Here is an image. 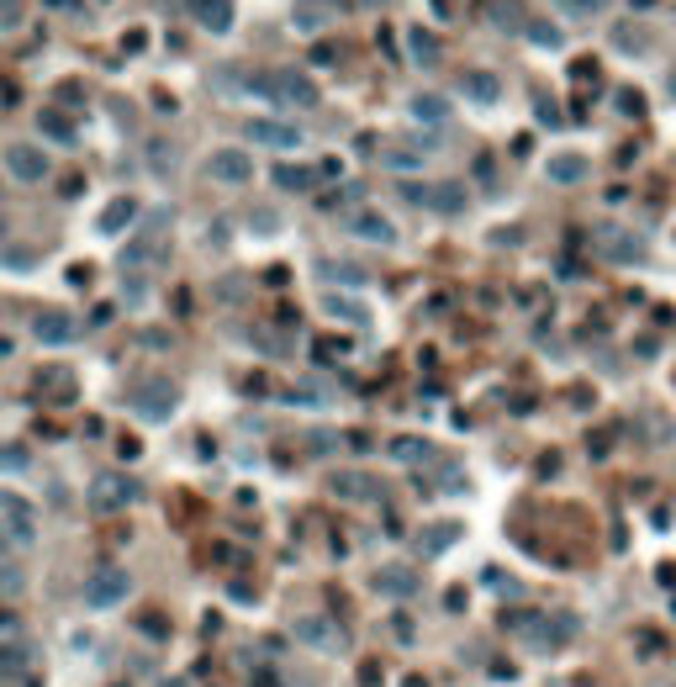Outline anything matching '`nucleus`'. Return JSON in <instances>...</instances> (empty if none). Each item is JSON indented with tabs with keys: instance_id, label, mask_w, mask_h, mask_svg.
<instances>
[{
	"instance_id": "nucleus-24",
	"label": "nucleus",
	"mask_w": 676,
	"mask_h": 687,
	"mask_svg": "<svg viewBox=\"0 0 676 687\" xmlns=\"http://www.w3.org/2000/svg\"><path fill=\"white\" fill-rule=\"evenodd\" d=\"M317 275H323V281H333V286H354V291L370 281L360 265H349V259H317Z\"/></svg>"
},
{
	"instance_id": "nucleus-55",
	"label": "nucleus",
	"mask_w": 676,
	"mask_h": 687,
	"mask_svg": "<svg viewBox=\"0 0 676 687\" xmlns=\"http://www.w3.org/2000/svg\"><path fill=\"white\" fill-rule=\"evenodd\" d=\"M0 624H11V614H6V608H0Z\"/></svg>"
},
{
	"instance_id": "nucleus-3",
	"label": "nucleus",
	"mask_w": 676,
	"mask_h": 687,
	"mask_svg": "<svg viewBox=\"0 0 676 687\" xmlns=\"http://www.w3.org/2000/svg\"><path fill=\"white\" fill-rule=\"evenodd\" d=\"M175 407H180V386L169 381V376H154V381H143L138 392H133V413L148 418V423L175 418Z\"/></svg>"
},
{
	"instance_id": "nucleus-2",
	"label": "nucleus",
	"mask_w": 676,
	"mask_h": 687,
	"mask_svg": "<svg viewBox=\"0 0 676 687\" xmlns=\"http://www.w3.org/2000/svg\"><path fill=\"white\" fill-rule=\"evenodd\" d=\"M127 598H133V571H127V566H96L85 577V608H96V614L122 608Z\"/></svg>"
},
{
	"instance_id": "nucleus-39",
	"label": "nucleus",
	"mask_w": 676,
	"mask_h": 687,
	"mask_svg": "<svg viewBox=\"0 0 676 687\" xmlns=\"http://www.w3.org/2000/svg\"><path fill=\"white\" fill-rule=\"evenodd\" d=\"M471 175L486 185V191H492V185H497V159H486V154H476V164H471Z\"/></svg>"
},
{
	"instance_id": "nucleus-25",
	"label": "nucleus",
	"mask_w": 676,
	"mask_h": 687,
	"mask_svg": "<svg viewBox=\"0 0 676 687\" xmlns=\"http://www.w3.org/2000/svg\"><path fill=\"white\" fill-rule=\"evenodd\" d=\"M486 22L497 32H518V27H529V16H523L518 0H486Z\"/></svg>"
},
{
	"instance_id": "nucleus-40",
	"label": "nucleus",
	"mask_w": 676,
	"mask_h": 687,
	"mask_svg": "<svg viewBox=\"0 0 676 687\" xmlns=\"http://www.w3.org/2000/svg\"><path fill=\"white\" fill-rule=\"evenodd\" d=\"M386 629H391V640H397V645H412V635H418L407 614H391V624H386Z\"/></svg>"
},
{
	"instance_id": "nucleus-45",
	"label": "nucleus",
	"mask_w": 676,
	"mask_h": 687,
	"mask_svg": "<svg viewBox=\"0 0 676 687\" xmlns=\"http://www.w3.org/2000/svg\"><path fill=\"white\" fill-rule=\"evenodd\" d=\"M423 154H418V148H412V154H386V164H391V170H412V164H418Z\"/></svg>"
},
{
	"instance_id": "nucleus-36",
	"label": "nucleus",
	"mask_w": 676,
	"mask_h": 687,
	"mask_svg": "<svg viewBox=\"0 0 676 687\" xmlns=\"http://www.w3.org/2000/svg\"><path fill=\"white\" fill-rule=\"evenodd\" d=\"M32 455L22 450V444H0V471H27Z\"/></svg>"
},
{
	"instance_id": "nucleus-43",
	"label": "nucleus",
	"mask_w": 676,
	"mask_h": 687,
	"mask_svg": "<svg viewBox=\"0 0 676 687\" xmlns=\"http://www.w3.org/2000/svg\"><path fill=\"white\" fill-rule=\"evenodd\" d=\"M397 196H402V201H418V207H428V185H418V180H402V185H397Z\"/></svg>"
},
{
	"instance_id": "nucleus-16",
	"label": "nucleus",
	"mask_w": 676,
	"mask_h": 687,
	"mask_svg": "<svg viewBox=\"0 0 676 687\" xmlns=\"http://www.w3.org/2000/svg\"><path fill=\"white\" fill-rule=\"evenodd\" d=\"M328 487H333L338 497H349V503H375V497H381V481L365 476V471H333Z\"/></svg>"
},
{
	"instance_id": "nucleus-27",
	"label": "nucleus",
	"mask_w": 676,
	"mask_h": 687,
	"mask_svg": "<svg viewBox=\"0 0 676 687\" xmlns=\"http://www.w3.org/2000/svg\"><path fill=\"white\" fill-rule=\"evenodd\" d=\"M317 175L307 170V164H270V185L275 191H307Z\"/></svg>"
},
{
	"instance_id": "nucleus-20",
	"label": "nucleus",
	"mask_w": 676,
	"mask_h": 687,
	"mask_svg": "<svg viewBox=\"0 0 676 687\" xmlns=\"http://www.w3.org/2000/svg\"><path fill=\"white\" fill-rule=\"evenodd\" d=\"M386 455L397 460V466H428V460H434V444L418 439V434H402V439L386 444Z\"/></svg>"
},
{
	"instance_id": "nucleus-31",
	"label": "nucleus",
	"mask_w": 676,
	"mask_h": 687,
	"mask_svg": "<svg viewBox=\"0 0 676 687\" xmlns=\"http://www.w3.org/2000/svg\"><path fill=\"white\" fill-rule=\"evenodd\" d=\"M37 127H43V138H53V143H74V122L69 117H59V111H37Z\"/></svg>"
},
{
	"instance_id": "nucleus-14",
	"label": "nucleus",
	"mask_w": 676,
	"mask_h": 687,
	"mask_svg": "<svg viewBox=\"0 0 676 687\" xmlns=\"http://www.w3.org/2000/svg\"><path fill=\"white\" fill-rule=\"evenodd\" d=\"M74 333H80V323H74L69 312H37V318H32V339L48 344V349L74 344Z\"/></svg>"
},
{
	"instance_id": "nucleus-50",
	"label": "nucleus",
	"mask_w": 676,
	"mask_h": 687,
	"mask_svg": "<svg viewBox=\"0 0 676 687\" xmlns=\"http://www.w3.org/2000/svg\"><path fill=\"white\" fill-rule=\"evenodd\" d=\"M249 687H286V682H280V677H275V672H259V677H254V682H249Z\"/></svg>"
},
{
	"instance_id": "nucleus-23",
	"label": "nucleus",
	"mask_w": 676,
	"mask_h": 687,
	"mask_svg": "<svg viewBox=\"0 0 676 687\" xmlns=\"http://www.w3.org/2000/svg\"><path fill=\"white\" fill-rule=\"evenodd\" d=\"M27 666H32V645L27 640H0V682L22 677Z\"/></svg>"
},
{
	"instance_id": "nucleus-57",
	"label": "nucleus",
	"mask_w": 676,
	"mask_h": 687,
	"mask_svg": "<svg viewBox=\"0 0 676 687\" xmlns=\"http://www.w3.org/2000/svg\"><path fill=\"white\" fill-rule=\"evenodd\" d=\"M671 90H676V74H671Z\"/></svg>"
},
{
	"instance_id": "nucleus-29",
	"label": "nucleus",
	"mask_w": 676,
	"mask_h": 687,
	"mask_svg": "<svg viewBox=\"0 0 676 687\" xmlns=\"http://www.w3.org/2000/svg\"><path fill=\"white\" fill-rule=\"evenodd\" d=\"M613 48L618 53H645L650 48V32L640 22H613Z\"/></svg>"
},
{
	"instance_id": "nucleus-49",
	"label": "nucleus",
	"mask_w": 676,
	"mask_h": 687,
	"mask_svg": "<svg viewBox=\"0 0 676 687\" xmlns=\"http://www.w3.org/2000/svg\"><path fill=\"white\" fill-rule=\"evenodd\" d=\"M143 344H148V349H169V333L154 328V333H143Z\"/></svg>"
},
{
	"instance_id": "nucleus-11",
	"label": "nucleus",
	"mask_w": 676,
	"mask_h": 687,
	"mask_svg": "<svg viewBox=\"0 0 676 687\" xmlns=\"http://www.w3.org/2000/svg\"><path fill=\"white\" fill-rule=\"evenodd\" d=\"M6 175L22 180V185L48 180V154H43V148H32V143H11L6 148Z\"/></svg>"
},
{
	"instance_id": "nucleus-37",
	"label": "nucleus",
	"mask_w": 676,
	"mask_h": 687,
	"mask_svg": "<svg viewBox=\"0 0 676 687\" xmlns=\"http://www.w3.org/2000/svg\"><path fill=\"white\" fill-rule=\"evenodd\" d=\"M613 106L624 111V117H640V111H645V96H640V90H634V85H624V90H618V96H613Z\"/></svg>"
},
{
	"instance_id": "nucleus-10",
	"label": "nucleus",
	"mask_w": 676,
	"mask_h": 687,
	"mask_svg": "<svg viewBox=\"0 0 676 687\" xmlns=\"http://www.w3.org/2000/svg\"><path fill=\"white\" fill-rule=\"evenodd\" d=\"M243 138L259 143V148H302V127L275 122V117H249L243 122Z\"/></svg>"
},
{
	"instance_id": "nucleus-32",
	"label": "nucleus",
	"mask_w": 676,
	"mask_h": 687,
	"mask_svg": "<svg viewBox=\"0 0 676 687\" xmlns=\"http://www.w3.org/2000/svg\"><path fill=\"white\" fill-rule=\"evenodd\" d=\"M412 117H418L423 127H439L449 117V106H444V96H412Z\"/></svg>"
},
{
	"instance_id": "nucleus-46",
	"label": "nucleus",
	"mask_w": 676,
	"mask_h": 687,
	"mask_svg": "<svg viewBox=\"0 0 676 687\" xmlns=\"http://www.w3.org/2000/svg\"><path fill=\"white\" fill-rule=\"evenodd\" d=\"M111 318H117V307H111V302H101L96 312H90V328H106Z\"/></svg>"
},
{
	"instance_id": "nucleus-17",
	"label": "nucleus",
	"mask_w": 676,
	"mask_h": 687,
	"mask_svg": "<svg viewBox=\"0 0 676 687\" xmlns=\"http://www.w3.org/2000/svg\"><path fill=\"white\" fill-rule=\"evenodd\" d=\"M185 11H191V22H201L206 32H228L233 27V0H185Z\"/></svg>"
},
{
	"instance_id": "nucleus-9",
	"label": "nucleus",
	"mask_w": 676,
	"mask_h": 687,
	"mask_svg": "<svg viewBox=\"0 0 676 687\" xmlns=\"http://www.w3.org/2000/svg\"><path fill=\"white\" fill-rule=\"evenodd\" d=\"M164 228H169V212H159L154 233H143V238H133V244L122 249V270H138V265H159V259L169 254V238H164Z\"/></svg>"
},
{
	"instance_id": "nucleus-56",
	"label": "nucleus",
	"mask_w": 676,
	"mask_h": 687,
	"mask_svg": "<svg viewBox=\"0 0 676 687\" xmlns=\"http://www.w3.org/2000/svg\"><path fill=\"white\" fill-rule=\"evenodd\" d=\"M365 6H386V0H365Z\"/></svg>"
},
{
	"instance_id": "nucleus-53",
	"label": "nucleus",
	"mask_w": 676,
	"mask_h": 687,
	"mask_svg": "<svg viewBox=\"0 0 676 687\" xmlns=\"http://www.w3.org/2000/svg\"><path fill=\"white\" fill-rule=\"evenodd\" d=\"M48 6H59V11H74V6H80V0H48Z\"/></svg>"
},
{
	"instance_id": "nucleus-5",
	"label": "nucleus",
	"mask_w": 676,
	"mask_h": 687,
	"mask_svg": "<svg viewBox=\"0 0 676 687\" xmlns=\"http://www.w3.org/2000/svg\"><path fill=\"white\" fill-rule=\"evenodd\" d=\"M597 254L608 259V265H645V238H634L629 228H613V222H603V228L592 233Z\"/></svg>"
},
{
	"instance_id": "nucleus-54",
	"label": "nucleus",
	"mask_w": 676,
	"mask_h": 687,
	"mask_svg": "<svg viewBox=\"0 0 676 687\" xmlns=\"http://www.w3.org/2000/svg\"><path fill=\"white\" fill-rule=\"evenodd\" d=\"M6 233H11V222H6V212H0V244H6Z\"/></svg>"
},
{
	"instance_id": "nucleus-42",
	"label": "nucleus",
	"mask_w": 676,
	"mask_h": 687,
	"mask_svg": "<svg viewBox=\"0 0 676 687\" xmlns=\"http://www.w3.org/2000/svg\"><path fill=\"white\" fill-rule=\"evenodd\" d=\"M333 444H338V434H328V429H312V434H307V450H312V455H328Z\"/></svg>"
},
{
	"instance_id": "nucleus-7",
	"label": "nucleus",
	"mask_w": 676,
	"mask_h": 687,
	"mask_svg": "<svg viewBox=\"0 0 676 687\" xmlns=\"http://www.w3.org/2000/svg\"><path fill=\"white\" fill-rule=\"evenodd\" d=\"M291 640H302V645H312V651H323V656L344 651V635H338V624L328 614H302L291 624Z\"/></svg>"
},
{
	"instance_id": "nucleus-12",
	"label": "nucleus",
	"mask_w": 676,
	"mask_h": 687,
	"mask_svg": "<svg viewBox=\"0 0 676 687\" xmlns=\"http://www.w3.org/2000/svg\"><path fill=\"white\" fill-rule=\"evenodd\" d=\"M370 587L381 592V598H418L423 577H418L412 566H375V571H370Z\"/></svg>"
},
{
	"instance_id": "nucleus-18",
	"label": "nucleus",
	"mask_w": 676,
	"mask_h": 687,
	"mask_svg": "<svg viewBox=\"0 0 676 687\" xmlns=\"http://www.w3.org/2000/svg\"><path fill=\"white\" fill-rule=\"evenodd\" d=\"M138 222V201L133 196H117V201H106L101 207V217H96V228L106 233V238H117V233H127Z\"/></svg>"
},
{
	"instance_id": "nucleus-52",
	"label": "nucleus",
	"mask_w": 676,
	"mask_h": 687,
	"mask_svg": "<svg viewBox=\"0 0 676 687\" xmlns=\"http://www.w3.org/2000/svg\"><path fill=\"white\" fill-rule=\"evenodd\" d=\"M154 687H191V682H185V677H159Z\"/></svg>"
},
{
	"instance_id": "nucleus-41",
	"label": "nucleus",
	"mask_w": 676,
	"mask_h": 687,
	"mask_svg": "<svg viewBox=\"0 0 676 687\" xmlns=\"http://www.w3.org/2000/svg\"><path fill=\"white\" fill-rule=\"evenodd\" d=\"M37 265V249H6V270H32Z\"/></svg>"
},
{
	"instance_id": "nucleus-4",
	"label": "nucleus",
	"mask_w": 676,
	"mask_h": 687,
	"mask_svg": "<svg viewBox=\"0 0 676 687\" xmlns=\"http://www.w3.org/2000/svg\"><path fill=\"white\" fill-rule=\"evenodd\" d=\"M138 481L122 476V471H101L96 481H90V508L96 513H122L127 503H138Z\"/></svg>"
},
{
	"instance_id": "nucleus-6",
	"label": "nucleus",
	"mask_w": 676,
	"mask_h": 687,
	"mask_svg": "<svg viewBox=\"0 0 676 687\" xmlns=\"http://www.w3.org/2000/svg\"><path fill=\"white\" fill-rule=\"evenodd\" d=\"M0 524H6L11 545H32L37 540V508L22 492H0Z\"/></svg>"
},
{
	"instance_id": "nucleus-38",
	"label": "nucleus",
	"mask_w": 676,
	"mask_h": 687,
	"mask_svg": "<svg viewBox=\"0 0 676 687\" xmlns=\"http://www.w3.org/2000/svg\"><path fill=\"white\" fill-rule=\"evenodd\" d=\"M323 6H312V0H307V6H296V27H302V32H317V27H323Z\"/></svg>"
},
{
	"instance_id": "nucleus-48",
	"label": "nucleus",
	"mask_w": 676,
	"mask_h": 687,
	"mask_svg": "<svg viewBox=\"0 0 676 687\" xmlns=\"http://www.w3.org/2000/svg\"><path fill=\"white\" fill-rule=\"evenodd\" d=\"M16 16H22V11H16L11 0H0V27H16Z\"/></svg>"
},
{
	"instance_id": "nucleus-21",
	"label": "nucleus",
	"mask_w": 676,
	"mask_h": 687,
	"mask_svg": "<svg viewBox=\"0 0 676 687\" xmlns=\"http://www.w3.org/2000/svg\"><path fill=\"white\" fill-rule=\"evenodd\" d=\"M465 185H455V180H444V185H428V207H434L439 217H460L465 212Z\"/></svg>"
},
{
	"instance_id": "nucleus-34",
	"label": "nucleus",
	"mask_w": 676,
	"mask_h": 687,
	"mask_svg": "<svg viewBox=\"0 0 676 687\" xmlns=\"http://www.w3.org/2000/svg\"><path fill=\"white\" fill-rule=\"evenodd\" d=\"M22 592H27L22 566H16V561H0V598H22Z\"/></svg>"
},
{
	"instance_id": "nucleus-51",
	"label": "nucleus",
	"mask_w": 676,
	"mask_h": 687,
	"mask_svg": "<svg viewBox=\"0 0 676 687\" xmlns=\"http://www.w3.org/2000/svg\"><path fill=\"white\" fill-rule=\"evenodd\" d=\"M11 550H16V545H11V534H6V524H0V561H11Z\"/></svg>"
},
{
	"instance_id": "nucleus-13",
	"label": "nucleus",
	"mask_w": 676,
	"mask_h": 687,
	"mask_svg": "<svg viewBox=\"0 0 676 687\" xmlns=\"http://www.w3.org/2000/svg\"><path fill=\"white\" fill-rule=\"evenodd\" d=\"M349 233L354 238H360V244H397V222H391L386 212H375V207H360V212H354L349 217Z\"/></svg>"
},
{
	"instance_id": "nucleus-26",
	"label": "nucleus",
	"mask_w": 676,
	"mask_h": 687,
	"mask_svg": "<svg viewBox=\"0 0 676 687\" xmlns=\"http://www.w3.org/2000/svg\"><path fill=\"white\" fill-rule=\"evenodd\" d=\"M455 540H460V524H428V529L418 534V555H428V561H434V555H444Z\"/></svg>"
},
{
	"instance_id": "nucleus-35",
	"label": "nucleus",
	"mask_w": 676,
	"mask_h": 687,
	"mask_svg": "<svg viewBox=\"0 0 676 687\" xmlns=\"http://www.w3.org/2000/svg\"><path fill=\"white\" fill-rule=\"evenodd\" d=\"M249 228H254V238H270V233H280V217L270 207H254L249 212Z\"/></svg>"
},
{
	"instance_id": "nucleus-15",
	"label": "nucleus",
	"mask_w": 676,
	"mask_h": 687,
	"mask_svg": "<svg viewBox=\"0 0 676 687\" xmlns=\"http://www.w3.org/2000/svg\"><path fill=\"white\" fill-rule=\"evenodd\" d=\"M143 164H148V175L154 180H175L180 175V143L175 138H148Z\"/></svg>"
},
{
	"instance_id": "nucleus-8",
	"label": "nucleus",
	"mask_w": 676,
	"mask_h": 687,
	"mask_svg": "<svg viewBox=\"0 0 676 687\" xmlns=\"http://www.w3.org/2000/svg\"><path fill=\"white\" fill-rule=\"evenodd\" d=\"M201 170H206V180H217V185H249L254 164H249V154H243V148H212Z\"/></svg>"
},
{
	"instance_id": "nucleus-28",
	"label": "nucleus",
	"mask_w": 676,
	"mask_h": 687,
	"mask_svg": "<svg viewBox=\"0 0 676 687\" xmlns=\"http://www.w3.org/2000/svg\"><path fill=\"white\" fill-rule=\"evenodd\" d=\"M587 170H592V164L581 159V154H555L550 159V180L555 185H581V180H587Z\"/></svg>"
},
{
	"instance_id": "nucleus-1",
	"label": "nucleus",
	"mask_w": 676,
	"mask_h": 687,
	"mask_svg": "<svg viewBox=\"0 0 676 687\" xmlns=\"http://www.w3.org/2000/svg\"><path fill=\"white\" fill-rule=\"evenodd\" d=\"M249 90H259L270 106H296V111H312L317 106V85L307 80L302 69H275V74H254Z\"/></svg>"
},
{
	"instance_id": "nucleus-47",
	"label": "nucleus",
	"mask_w": 676,
	"mask_h": 687,
	"mask_svg": "<svg viewBox=\"0 0 676 687\" xmlns=\"http://www.w3.org/2000/svg\"><path fill=\"white\" fill-rule=\"evenodd\" d=\"M333 59H338L333 43H317V48H312V64H333Z\"/></svg>"
},
{
	"instance_id": "nucleus-22",
	"label": "nucleus",
	"mask_w": 676,
	"mask_h": 687,
	"mask_svg": "<svg viewBox=\"0 0 676 687\" xmlns=\"http://www.w3.org/2000/svg\"><path fill=\"white\" fill-rule=\"evenodd\" d=\"M323 312H328V318H338V323H349V328H365V323H370L365 302H354V296H338V291L323 296Z\"/></svg>"
},
{
	"instance_id": "nucleus-30",
	"label": "nucleus",
	"mask_w": 676,
	"mask_h": 687,
	"mask_svg": "<svg viewBox=\"0 0 676 687\" xmlns=\"http://www.w3.org/2000/svg\"><path fill=\"white\" fill-rule=\"evenodd\" d=\"M407 48H412V59H418V64H439V37L434 32H428V27H412L407 32Z\"/></svg>"
},
{
	"instance_id": "nucleus-44",
	"label": "nucleus",
	"mask_w": 676,
	"mask_h": 687,
	"mask_svg": "<svg viewBox=\"0 0 676 687\" xmlns=\"http://www.w3.org/2000/svg\"><path fill=\"white\" fill-rule=\"evenodd\" d=\"M523 32H529V37H534L539 48H555V43H560V32H555V27H539V22H529V27H523Z\"/></svg>"
},
{
	"instance_id": "nucleus-33",
	"label": "nucleus",
	"mask_w": 676,
	"mask_h": 687,
	"mask_svg": "<svg viewBox=\"0 0 676 687\" xmlns=\"http://www.w3.org/2000/svg\"><path fill=\"white\" fill-rule=\"evenodd\" d=\"M560 16H571V22H592V16H603L613 0H555Z\"/></svg>"
},
{
	"instance_id": "nucleus-19",
	"label": "nucleus",
	"mask_w": 676,
	"mask_h": 687,
	"mask_svg": "<svg viewBox=\"0 0 676 687\" xmlns=\"http://www.w3.org/2000/svg\"><path fill=\"white\" fill-rule=\"evenodd\" d=\"M460 90H465L476 106H497L502 80H497V74H486V69H465V74H460Z\"/></svg>"
}]
</instances>
